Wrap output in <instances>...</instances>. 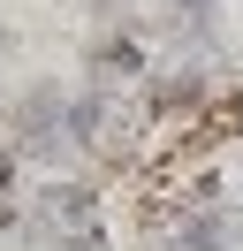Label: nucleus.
Wrapping results in <instances>:
<instances>
[{"instance_id": "nucleus-2", "label": "nucleus", "mask_w": 243, "mask_h": 251, "mask_svg": "<svg viewBox=\"0 0 243 251\" xmlns=\"http://www.w3.org/2000/svg\"><path fill=\"white\" fill-rule=\"evenodd\" d=\"M8 137H15L23 160H61V152H76V92H61V84H30V92L8 107Z\"/></svg>"}, {"instance_id": "nucleus-3", "label": "nucleus", "mask_w": 243, "mask_h": 251, "mask_svg": "<svg viewBox=\"0 0 243 251\" xmlns=\"http://www.w3.org/2000/svg\"><path fill=\"white\" fill-rule=\"evenodd\" d=\"M228 244H236V205L220 198H182L167 228L152 236V251H228Z\"/></svg>"}, {"instance_id": "nucleus-1", "label": "nucleus", "mask_w": 243, "mask_h": 251, "mask_svg": "<svg viewBox=\"0 0 243 251\" xmlns=\"http://www.w3.org/2000/svg\"><path fill=\"white\" fill-rule=\"evenodd\" d=\"M23 236L46 244V251H91V244L106 236L99 198H91L84 183H46L38 198H30V213H23Z\"/></svg>"}, {"instance_id": "nucleus-4", "label": "nucleus", "mask_w": 243, "mask_h": 251, "mask_svg": "<svg viewBox=\"0 0 243 251\" xmlns=\"http://www.w3.org/2000/svg\"><path fill=\"white\" fill-rule=\"evenodd\" d=\"M84 76H91V92H129V84H145L152 69H145V46H137L129 31H106L99 46H91Z\"/></svg>"}, {"instance_id": "nucleus-5", "label": "nucleus", "mask_w": 243, "mask_h": 251, "mask_svg": "<svg viewBox=\"0 0 243 251\" xmlns=\"http://www.w3.org/2000/svg\"><path fill=\"white\" fill-rule=\"evenodd\" d=\"M167 8H175L182 23H213V0H167Z\"/></svg>"}]
</instances>
